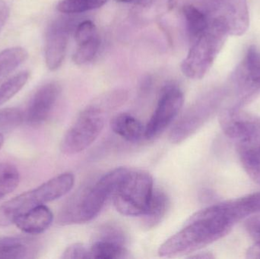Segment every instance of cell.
Listing matches in <instances>:
<instances>
[{
	"label": "cell",
	"mask_w": 260,
	"mask_h": 259,
	"mask_svg": "<svg viewBox=\"0 0 260 259\" xmlns=\"http://www.w3.org/2000/svg\"><path fill=\"white\" fill-rule=\"evenodd\" d=\"M235 225L224 202L208 207L191 216L183 229L168 239L159 248V255L175 258L194 253L225 237Z\"/></svg>",
	"instance_id": "cell-1"
},
{
	"label": "cell",
	"mask_w": 260,
	"mask_h": 259,
	"mask_svg": "<svg viewBox=\"0 0 260 259\" xmlns=\"http://www.w3.org/2000/svg\"><path fill=\"white\" fill-rule=\"evenodd\" d=\"M128 171L125 167L114 169L93 185L76 192L59 210L58 223L63 226L79 225L95 218L114 196Z\"/></svg>",
	"instance_id": "cell-2"
},
{
	"label": "cell",
	"mask_w": 260,
	"mask_h": 259,
	"mask_svg": "<svg viewBox=\"0 0 260 259\" xmlns=\"http://www.w3.org/2000/svg\"><path fill=\"white\" fill-rule=\"evenodd\" d=\"M225 21L221 17L211 18L209 27L194 42L181 64V71L194 80L202 79L213 65L229 36Z\"/></svg>",
	"instance_id": "cell-3"
},
{
	"label": "cell",
	"mask_w": 260,
	"mask_h": 259,
	"mask_svg": "<svg viewBox=\"0 0 260 259\" xmlns=\"http://www.w3.org/2000/svg\"><path fill=\"white\" fill-rule=\"evenodd\" d=\"M74 183L73 173H62L5 202L0 206V227L14 225L17 217L24 213L62 197L71 191Z\"/></svg>",
	"instance_id": "cell-4"
},
{
	"label": "cell",
	"mask_w": 260,
	"mask_h": 259,
	"mask_svg": "<svg viewBox=\"0 0 260 259\" xmlns=\"http://www.w3.org/2000/svg\"><path fill=\"white\" fill-rule=\"evenodd\" d=\"M154 191L149 173L129 170L113 196L114 206L123 215L142 217L149 208Z\"/></svg>",
	"instance_id": "cell-5"
},
{
	"label": "cell",
	"mask_w": 260,
	"mask_h": 259,
	"mask_svg": "<svg viewBox=\"0 0 260 259\" xmlns=\"http://www.w3.org/2000/svg\"><path fill=\"white\" fill-rule=\"evenodd\" d=\"M102 106L94 103L85 108L62 138L60 149L67 155H74L88 149L100 135L105 126Z\"/></svg>",
	"instance_id": "cell-6"
},
{
	"label": "cell",
	"mask_w": 260,
	"mask_h": 259,
	"mask_svg": "<svg viewBox=\"0 0 260 259\" xmlns=\"http://www.w3.org/2000/svg\"><path fill=\"white\" fill-rule=\"evenodd\" d=\"M230 86L235 107L243 108L260 95V49L256 46L249 47L232 73Z\"/></svg>",
	"instance_id": "cell-7"
},
{
	"label": "cell",
	"mask_w": 260,
	"mask_h": 259,
	"mask_svg": "<svg viewBox=\"0 0 260 259\" xmlns=\"http://www.w3.org/2000/svg\"><path fill=\"white\" fill-rule=\"evenodd\" d=\"M222 99L221 92L212 93L198 100L183 114L170 133V141L179 144L198 131L219 106Z\"/></svg>",
	"instance_id": "cell-8"
},
{
	"label": "cell",
	"mask_w": 260,
	"mask_h": 259,
	"mask_svg": "<svg viewBox=\"0 0 260 259\" xmlns=\"http://www.w3.org/2000/svg\"><path fill=\"white\" fill-rule=\"evenodd\" d=\"M184 97L180 88L169 85L164 88L154 112L145 128V137L154 139L172 123L183 107Z\"/></svg>",
	"instance_id": "cell-9"
},
{
	"label": "cell",
	"mask_w": 260,
	"mask_h": 259,
	"mask_svg": "<svg viewBox=\"0 0 260 259\" xmlns=\"http://www.w3.org/2000/svg\"><path fill=\"white\" fill-rule=\"evenodd\" d=\"M67 18L55 20L49 26L46 33L44 55L47 68L57 70L62 65L67 54L72 24Z\"/></svg>",
	"instance_id": "cell-10"
},
{
	"label": "cell",
	"mask_w": 260,
	"mask_h": 259,
	"mask_svg": "<svg viewBox=\"0 0 260 259\" xmlns=\"http://www.w3.org/2000/svg\"><path fill=\"white\" fill-rule=\"evenodd\" d=\"M61 93L57 82H49L40 87L30 97L24 114V120L31 126H38L47 121L51 115Z\"/></svg>",
	"instance_id": "cell-11"
},
{
	"label": "cell",
	"mask_w": 260,
	"mask_h": 259,
	"mask_svg": "<svg viewBox=\"0 0 260 259\" xmlns=\"http://www.w3.org/2000/svg\"><path fill=\"white\" fill-rule=\"evenodd\" d=\"M212 12L215 17L225 21L229 35L241 36L249 27V12L247 0H214Z\"/></svg>",
	"instance_id": "cell-12"
},
{
	"label": "cell",
	"mask_w": 260,
	"mask_h": 259,
	"mask_svg": "<svg viewBox=\"0 0 260 259\" xmlns=\"http://www.w3.org/2000/svg\"><path fill=\"white\" fill-rule=\"evenodd\" d=\"M219 123L224 133L237 142L256 129L260 118L245 112L242 108L231 106L221 111Z\"/></svg>",
	"instance_id": "cell-13"
},
{
	"label": "cell",
	"mask_w": 260,
	"mask_h": 259,
	"mask_svg": "<svg viewBox=\"0 0 260 259\" xmlns=\"http://www.w3.org/2000/svg\"><path fill=\"white\" fill-rule=\"evenodd\" d=\"M236 144L244 170L254 182L260 185V124Z\"/></svg>",
	"instance_id": "cell-14"
},
{
	"label": "cell",
	"mask_w": 260,
	"mask_h": 259,
	"mask_svg": "<svg viewBox=\"0 0 260 259\" xmlns=\"http://www.w3.org/2000/svg\"><path fill=\"white\" fill-rule=\"evenodd\" d=\"M53 221V213L44 205L21 214L17 217L14 225L25 234L37 235L47 231Z\"/></svg>",
	"instance_id": "cell-15"
},
{
	"label": "cell",
	"mask_w": 260,
	"mask_h": 259,
	"mask_svg": "<svg viewBox=\"0 0 260 259\" xmlns=\"http://www.w3.org/2000/svg\"><path fill=\"white\" fill-rule=\"evenodd\" d=\"M111 126L114 133L129 142H138L145 136V128L142 123L126 113L115 116L111 120Z\"/></svg>",
	"instance_id": "cell-16"
},
{
	"label": "cell",
	"mask_w": 260,
	"mask_h": 259,
	"mask_svg": "<svg viewBox=\"0 0 260 259\" xmlns=\"http://www.w3.org/2000/svg\"><path fill=\"white\" fill-rule=\"evenodd\" d=\"M183 14L189 38L192 42H194L206 31L210 23V18L206 12L193 5L183 6Z\"/></svg>",
	"instance_id": "cell-17"
},
{
	"label": "cell",
	"mask_w": 260,
	"mask_h": 259,
	"mask_svg": "<svg viewBox=\"0 0 260 259\" xmlns=\"http://www.w3.org/2000/svg\"><path fill=\"white\" fill-rule=\"evenodd\" d=\"M169 208V199L164 192L154 190L151 204L144 214L143 225L147 229L155 228L163 220Z\"/></svg>",
	"instance_id": "cell-18"
},
{
	"label": "cell",
	"mask_w": 260,
	"mask_h": 259,
	"mask_svg": "<svg viewBox=\"0 0 260 259\" xmlns=\"http://www.w3.org/2000/svg\"><path fill=\"white\" fill-rule=\"evenodd\" d=\"M30 240L17 237L0 238V259H22L30 257Z\"/></svg>",
	"instance_id": "cell-19"
},
{
	"label": "cell",
	"mask_w": 260,
	"mask_h": 259,
	"mask_svg": "<svg viewBox=\"0 0 260 259\" xmlns=\"http://www.w3.org/2000/svg\"><path fill=\"white\" fill-rule=\"evenodd\" d=\"M92 258L121 259L129 258L125 245L109 240H96L90 247Z\"/></svg>",
	"instance_id": "cell-20"
},
{
	"label": "cell",
	"mask_w": 260,
	"mask_h": 259,
	"mask_svg": "<svg viewBox=\"0 0 260 259\" xmlns=\"http://www.w3.org/2000/svg\"><path fill=\"white\" fill-rule=\"evenodd\" d=\"M28 53L22 47H15L0 52V78L16 69L27 59Z\"/></svg>",
	"instance_id": "cell-21"
},
{
	"label": "cell",
	"mask_w": 260,
	"mask_h": 259,
	"mask_svg": "<svg viewBox=\"0 0 260 259\" xmlns=\"http://www.w3.org/2000/svg\"><path fill=\"white\" fill-rule=\"evenodd\" d=\"M20 182L18 168L9 162H0V199L15 191Z\"/></svg>",
	"instance_id": "cell-22"
},
{
	"label": "cell",
	"mask_w": 260,
	"mask_h": 259,
	"mask_svg": "<svg viewBox=\"0 0 260 259\" xmlns=\"http://www.w3.org/2000/svg\"><path fill=\"white\" fill-rule=\"evenodd\" d=\"M29 79L28 71H23L14 75L0 83V106L19 92Z\"/></svg>",
	"instance_id": "cell-23"
},
{
	"label": "cell",
	"mask_w": 260,
	"mask_h": 259,
	"mask_svg": "<svg viewBox=\"0 0 260 259\" xmlns=\"http://www.w3.org/2000/svg\"><path fill=\"white\" fill-rule=\"evenodd\" d=\"M109 0H62L56 9L64 14H79L105 6Z\"/></svg>",
	"instance_id": "cell-24"
},
{
	"label": "cell",
	"mask_w": 260,
	"mask_h": 259,
	"mask_svg": "<svg viewBox=\"0 0 260 259\" xmlns=\"http://www.w3.org/2000/svg\"><path fill=\"white\" fill-rule=\"evenodd\" d=\"M100 47L99 36L91 39L88 42L78 45L77 49L73 56V60L78 65H85L94 59Z\"/></svg>",
	"instance_id": "cell-25"
},
{
	"label": "cell",
	"mask_w": 260,
	"mask_h": 259,
	"mask_svg": "<svg viewBox=\"0 0 260 259\" xmlns=\"http://www.w3.org/2000/svg\"><path fill=\"white\" fill-rule=\"evenodd\" d=\"M24 121V113L18 108H7L0 110V134L12 130Z\"/></svg>",
	"instance_id": "cell-26"
},
{
	"label": "cell",
	"mask_w": 260,
	"mask_h": 259,
	"mask_svg": "<svg viewBox=\"0 0 260 259\" xmlns=\"http://www.w3.org/2000/svg\"><path fill=\"white\" fill-rule=\"evenodd\" d=\"M99 36L95 24L89 20L82 21L76 26L75 30V39L77 45L88 42Z\"/></svg>",
	"instance_id": "cell-27"
},
{
	"label": "cell",
	"mask_w": 260,
	"mask_h": 259,
	"mask_svg": "<svg viewBox=\"0 0 260 259\" xmlns=\"http://www.w3.org/2000/svg\"><path fill=\"white\" fill-rule=\"evenodd\" d=\"M61 258L63 259L92 258L89 249L81 243H75L67 247Z\"/></svg>",
	"instance_id": "cell-28"
},
{
	"label": "cell",
	"mask_w": 260,
	"mask_h": 259,
	"mask_svg": "<svg viewBox=\"0 0 260 259\" xmlns=\"http://www.w3.org/2000/svg\"><path fill=\"white\" fill-rule=\"evenodd\" d=\"M250 217L246 220L244 228L254 243L260 242V214H256Z\"/></svg>",
	"instance_id": "cell-29"
},
{
	"label": "cell",
	"mask_w": 260,
	"mask_h": 259,
	"mask_svg": "<svg viewBox=\"0 0 260 259\" xmlns=\"http://www.w3.org/2000/svg\"><path fill=\"white\" fill-rule=\"evenodd\" d=\"M9 6L6 2L0 0V32L7 22L9 17Z\"/></svg>",
	"instance_id": "cell-30"
},
{
	"label": "cell",
	"mask_w": 260,
	"mask_h": 259,
	"mask_svg": "<svg viewBox=\"0 0 260 259\" xmlns=\"http://www.w3.org/2000/svg\"><path fill=\"white\" fill-rule=\"evenodd\" d=\"M247 258H260V242L254 243L247 252Z\"/></svg>",
	"instance_id": "cell-31"
},
{
	"label": "cell",
	"mask_w": 260,
	"mask_h": 259,
	"mask_svg": "<svg viewBox=\"0 0 260 259\" xmlns=\"http://www.w3.org/2000/svg\"><path fill=\"white\" fill-rule=\"evenodd\" d=\"M190 258H201V259H210L214 258V255L209 252H201V253L195 254L193 255L189 256Z\"/></svg>",
	"instance_id": "cell-32"
},
{
	"label": "cell",
	"mask_w": 260,
	"mask_h": 259,
	"mask_svg": "<svg viewBox=\"0 0 260 259\" xmlns=\"http://www.w3.org/2000/svg\"><path fill=\"white\" fill-rule=\"evenodd\" d=\"M115 1L122 3H134V4L142 5L145 0H115Z\"/></svg>",
	"instance_id": "cell-33"
},
{
	"label": "cell",
	"mask_w": 260,
	"mask_h": 259,
	"mask_svg": "<svg viewBox=\"0 0 260 259\" xmlns=\"http://www.w3.org/2000/svg\"><path fill=\"white\" fill-rule=\"evenodd\" d=\"M3 143H4V136L3 134H0V149L3 147Z\"/></svg>",
	"instance_id": "cell-34"
},
{
	"label": "cell",
	"mask_w": 260,
	"mask_h": 259,
	"mask_svg": "<svg viewBox=\"0 0 260 259\" xmlns=\"http://www.w3.org/2000/svg\"><path fill=\"white\" fill-rule=\"evenodd\" d=\"M176 1H177V0H168V6H169V7H172L174 3H176Z\"/></svg>",
	"instance_id": "cell-35"
}]
</instances>
